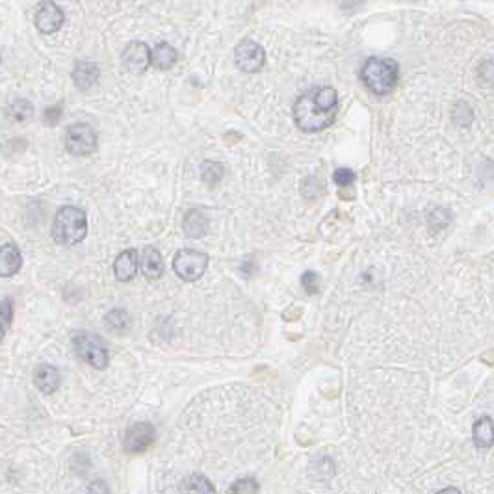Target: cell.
Segmentation results:
<instances>
[{
  "label": "cell",
  "mask_w": 494,
  "mask_h": 494,
  "mask_svg": "<svg viewBox=\"0 0 494 494\" xmlns=\"http://www.w3.org/2000/svg\"><path fill=\"white\" fill-rule=\"evenodd\" d=\"M336 108L338 95L335 87H311L294 104V121L303 132H318L333 125Z\"/></svg>",
  "instance_id": "1"
},
{
  "label": "cell",
  "mask_w": 494,
  "mask_h": 494,
  "mask_svg": "<svg viewBox=\"0 0 494 494\" xmlns=\"http://www.w3.org/2000/svg\"><path fill=\"white\" fill-rule=\"evenodd\" d=\"M87 235L86 212L78 207H62L53 223L54 242L62 245L80 244Z\"/></svg>",
  "instance_id": "2"
},
{
  "label": "cell",
  "mask_w": 494,
  "mask_h": 494,
  "mask_svg": "<svg viewBox=\"0 0 494 494\" xmlns=\"http://www.w3.org/2000/svg\"><path fill=\"white\" fill-rule=\"evenodd\" d=\"M360 78L375 95H389L398 82V65L389 58H370L360 71Z\"/></svg>",
  "instance_id": "3"
},
{
  "label": "cell",
  "mask_w": 494,
  "mask_h": 494,
  "mask_svg": "<svg viewBox=\"0 0 494 494\" xmlns=\"http://www.w3.org/2000/svg\"><path fill=\"white\" fill-rule=\"evenodd\" d=\"M73 348L77 351V355L93 368L104 370L108 366L110 357H108V350H106L104 342L101 340V336L80 331L73 336Z\"/></svg>",
  "instance_id": "4"
},
{
  "label": "cell",
  "mask_w": 494,
  "mask_h": 494,
  "mask_svg": "<svg viewBox=\"0 0 494 494\" xmlns=\"http://www.w3.org/2000/svg\"><path fill=\"white\" fill-rule=\"evenodd\" d=\"M207 266L208 254L197 249H181L173 259V272L186 283H193L197 279H201L203 274L207 272Z\"/></svg>",
  "instance_id": "5"
},
{
  "label": "cell",
  "mask_w": 494,
  "mask_h": 494,
  "mask_svg": "<svg viewBox=\"0 0 494 494\" xmlns=\"http://www.w3.org/2000/svg\"><path fill=\"white\" fill-rule=\"evenodd\" d=\"M97 147V134L95 130L86 123H77L68 129L65 134V149L73 156H86L92 154Z\"/></svg>",
  "instance_id": "6"
},
{
  "label": "cell",
  "mask_w": 494,
  "mask_h": 494,
  "mask_svg": "<svg viewBox=\"0 0 494 494\" xmlns=\"http://www.w3.org/2000/svg\"><path fill=\"white\" fill-rule=\"evenodd\" d=\"M235 62L238 69L244 73H257L264 68L266 53L264 48L260 47L253 39H242L240 43L236 45L235 50Z\"/></svg>",
  "instance_id": "7"
},
{
  "label": "cell",
  "mask_w": 494,
  "mask_h": 494,
  "mask_svg": "<svg viewBox=\"0 0 494 494\" xmlns=\"http://www.w3.org/2000/svg\"><path fill=\"white\" fill-rule=\"evenodd\" d=\"M123 65L130 75H144L151 65V48L144 41H132L123 50Z\"/></svg>",
  "instance_id": "8"
},
{
  "label": "cell",
  "mask_w": 494,
  "mask_h": 494,
  "mask_svg": "<svg viewBox=\"0 0 494 494\" xmlns=\"http://www.w3.org/2000/svg\"><path fill=\"white\" fill-rule=\"evenodd\" d=\"M156 439V431L149 422H138L129 427L125 435V450L129 453H141L151 446Z\"/></svg>",
  "instance_id": "9"
},
{
  "label": "cell",
  "mask_w": 494,
  "mask_h": 494,
  "mask_svg": "<svg viewBox=\"0 0 494 494\" xmlns=\"http://www.w3.org/2000/svg\"><path fill=\"white\" fill-rule=\"evenodd\" d=\"M63 19V10L54 2H43V4L38 6V11H36V28L41 32V34H54L56 30L62 28Z\"/></svg>",
  "instance_id": "10"
},
{
  "label": "cell",
  "mask_w": 494,
  "mask_h": 494,
  "mask_svg": "<svg viewBox=\"0 0 494 494\" xmlns=\"http://www.w3.org/2000/svg\"><path fill=\"white\" fill-rule=\"evenodd\" d=\"M139 269V253L136 249H125L123 253L115 259L114 262V274L117 281L121 283H129L136 277Z\"/></svg>",
  "instance_id": "11"
},
{
  "label": "cell",
  "mask_w": 494,
  "mask_h": 494,
  "mask_svg": "<svg viewBox=\"0 0 494 494\" xmlns=\"http://www.w3.org/2000/svg\"><path fill=\"white\" fill-rule=\"evenodd\" d=\"M139 269L141 274L145 275V279L154 281V279H160L163 274V260L162 254L159 253V249H154L151 245H147L141 254H139Z\"/></svg>",
  "instance_id": "12"
},
{
  "label": "cell",
  "mask_w": 494,
  "mask_h": 494,
  "mask_svg": "<svg viewBox=\"0 0 494 494\" xmlns=\"http://www.w3.org/2000/svg\"><path fill=\"white\" fill-rule=\"evenodd\" d=\"M99 65L93 62H77L75 69H73V82L75 86L82 92H87L90 87H93L99 82Z\"/></svg>",
  "instance_id": "13"
},
{
  "label": "cell",
  "mask_w": 494,
  "mask_h": 494,
  "mask_svg": "<svg viewBox=\"0 0 494 494\" xmlns=\"http://www.w3.org/2000/svg\"><path fill=\"white\" fill-rule=\"evenodd\" d=\"M23 266V254L15 244H6L0 247V277H11Z\"/></svg>",
  "instance_id": "14"
},
{
  "label": "cell",
  "mask_w": 494,
  "mask_h": 494,
  "mask_svg": "<svg viewBox=\"0 0 494 494\" xmlns=\"http://www.w3.org/2000/svg\"><path fill=\"white\" fill-rule=\"evenodd\" d=\"M34 385L39 392L53 394L60 387V372L53 365H39L34 372Z\"/></svg>",
  "instance_id": "15"
},
{
  "label": "cell",
  "mask_w": 494,
  "mask_h": 494,
  "mask_svg": "<svg viewBox=\"0 0 494 494\" xmlns=\"http://www.w3.org/2000/svg\"><path fill=\"white\" fill-rule=\"evenodd\" d=\"M184 232H186L190 238H203L207 235L208 230V218L207 214L201 210V208H192L184 216Z\"/></svg>",
  "instance_id": "16"
},
{
  "label": "cell",
  "mask_w": 494,
  "mask_h": 494,
  "mask_svg": "<svg viewBox=\"0 0 494 494\" xmlns=\"http://www.w3.org/2000/svg\"><path fill=\"white\" fill-rule=\"evenodd\" d=\"M177 494H216V489L205 476L193 474L181 481Z\"/></svg>",
  "instance_id": "17"
},
{
  "label": "cell",
  "mask_w": 494,
  "mask_h": 494,
  "mask_svg": "<svg viewBox=\"0 0 494 494\" xmlns=\"http://www.w3.org/2000/svg\"><path fill=\"white\" fill-rule=\"evenodd\" d=\"M472 439H474L476 446L481 448V450H487V448L493 446L494 433L490 417L480 418V420L474 424V427H472Z\"/></svg>",
  "instance_id": "18"
},
{
  "label": "cell",
  "mask_w": 494,
  "mask_h": 494,
  "mask_svg": "<svg viewBox=\"0 0 494 494\" xmlns=\"http://www.w3.org/2000/svg\"><path fill=\"white\" fill-rule=\"evenodd\" d=\"M177 50L169 43H159L151 50V63H154L159 69H169L177 62Z\"/></svg>",
  "instance_id": "19"
},
{
  "label": "cell",
  "mask_w": 494,
  "mask_h": 494,
  "mask_svg": "<svg viewBox=\"0 0 494 494\" xmlns=\"http://www.w3.org/2000/svg\"><path fill=\"white\" fill-rule=\"evenodd\" d=\"M104 323H106V327L110 329V331L123 333V331H127V329H129L130 316H129V314H127L125 311H121V308H115V311H110V312H108V314H106Z\"/></svg>",
  "instance_id": "20"
},
{
  "label": "cell",
  "mask_w": 494,
  "mask_h": 494,
  "mask_svg": "<svg viewBox=\"0 0 494 494\" xmlns=\"http://www.w3.org/2000/svg\"><path fill=\"white\" fill-rule=\"evenodd\" d=\"M10 115L14 121L23 123V121L30 119V117L34 115V106H32V102L30 101H26V99H17V101L11 102Z\"/></svg>",
  "instance_id": "21"
},
{
  "label": "cell",
  "mask_w": 494,
  "mask_h": 494,
  "mask_svg": "<svg viewBox=\"0 0 494 494\" xmlns=\"http://www.w3.org/2000/svg\"><path fill=\"white\" fill-rule=\"evenodd\" d=\"M259 481L254 478H242L229 487V494H259Z\"/></svg>",
  "instance_id": "22"
},
{
  "label": "cell",
  "mask_w": 494,
  "mask_h": 494,
  "mask_svg": "<svg viewBox=\"0 0 494 494\" xmlns=\"http://www.w3.org/2000/svg\"><path fill=\"white\" fill-rule=\"evenodd\" d=\"M221 177H223V166H221V163L218 162L203 163V178H205L208 184L218 183Z\"/></svg>",
  "instance_id": "23"
},
{
  "label": "cell",
  "mask_w": 494,
  "mask_h": 494,
  "mask_svg": "<svg viewBox=\"0 0 494 494\" xmlns=\"http://www.w3.org/2000/svg\"><path fill=\"white\" fill-rule=\"evenodd\" d=\"M301 284L308 294H316L318 288H320V277L314 272H307V274H303Z\"/></svg>",
  "instance_id": "24"
},
{
  "label": "cell",
  "mask_w": 494,
  "mask_h": 494,
  "mask_svg": "<svg viewBox=\"0 0 494 494\" xmlns=\"http://www.w3.org/2000/svg\"><path fill=\"white\" fill-rule=\"evenodd\" d=\"M333 178H335V183L338 184V186H348V184H351L353 181H355V173L348 168H340V169H336Z\"/></svg>",
  "instance_id": "25"
},
{
  "label": "cell",
  "mask_w": 494,
  "mask_h": 494,
  "mask_svg": "<svg viewBox=\"0 0 494 494\" xmlns=\"http://www.w3.org/2000/svg\"><path fill=\"white\" fill-rule=\"evenodd\" d=\"M60 117H62V106L60 104L50 106V108H47L43 114V121L47 123V125H56L58 121H60Z\"/></svg>",
  "instance_id": "26"
},
{
  "label": "cell",
  "mask_w": 494,
  "mask_h": 494,
  "mask_svg": "<svg viewBox=\"0 0 494 494\" xmlns=\"http://www.w3.org/2000/svg\"><path fill=\"white\" fill-rule=\"evenodd\" d=\"M87 494H110V489L102 480H95L87 487Z\"/></svg>",
  "instance_id": "27"
},
{
  "label": "cell",
  "mask_w": 494,
  "mask_h": 494,
  "mask_svg": "<svg viewBox=\"0 0 494 494\" xmlns=\"http://www.w3.org/2000/svg\"><path fill=\"white\" fill-rule=\"evenodd\" d=\"M11 311H14V307H11V299H4V301L0 303V316H4L6 323L11 322Z\"/></svg>",
  "instance_id": "28"
},
{
  "label": "cell",
  "mask_w": 494,
  "mask_h": 494,
  "mask_svg": "<svg viewBox=\"0 0 494 494\" xmlns=\"http://www.w3.org/2000/svg\"><path fill=\"white\" fill-rule=\"evenodd\" d=\"M437 494H461V490L453 489V487H448V489H442V490H439Z\"/></svg>",
  "instance_id": "29"
},
{
  "label": "cell",
  "mask_w": 494,
  "mask_h": 494,
  "mask_svg": "<svg viewBox=\"0 0 494 494\" xmlns=\"http://www.w3.org/2000/svg\"><path fill=\"white\" fill-rule=\"evenodd\" d=\"M2 338H4V326L0 322V342H2Z\"/></svg>",
  "instance_id": "30"
},
{
  "label": "cell",
  "mask_w": 494,
  "mask_h": 494,
  "mask_svg": "<svg viewBox=\"0 0 494 494\" xmlns=\"http://www.w3.org/2000/svg\"><path fill=\"white\" fill-rule=\"evenodd\" d=\"M0 60H2V56H0Z\"/></svg>",
  "instance_id": "31"
}]
</instances>
